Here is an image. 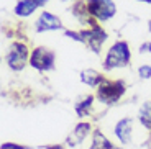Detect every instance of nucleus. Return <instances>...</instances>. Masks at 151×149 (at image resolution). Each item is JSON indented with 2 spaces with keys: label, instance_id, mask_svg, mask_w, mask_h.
I'll list each match as a JSON object with an SVG mask.
<instances>
[{
  "label": "nucleus",
  "instance_id": "7",
  "mask_svg": "<svg viewBox=\"0 0 151 149\" xmlns=\"http://www.w3.org/2000/svg\"><path fill=\"white\" fill-rule=\"evenodd\" d=\"M61 28H63L61 20L49 11H43L36 21V31H53V30H61Z\"/></svg>",
  "mask_w": 151,
  "mask_h": 149
},
{
  "label": "nucleus",
  "instance_id": "12",
  "mask_svg": "<svg viewBox=\"0 0 151 149\" xmlns=\"http://www.w3.org/2000/svg\"><path fill=\"white\" fill-rule=\"evenodd\" d=\"M140 121L143 123V126L151 130V102H146L140 108Z\"/></svg>",
  "mask_w": 151,
  "mask_h": 149
},
{
  "label": "nucleus",
  "instance_id": "11",
  "mask_svg": "<svg viewBox=\"0 0 151 149\" xmlns=\"http://www.w3.org/2000/svg\"><path fill=\"white\" fill-rule=\"evenodd\" d=\"M89 149H118V148H115L100 131H95L94 139H92V144H91Z\"/></svg>",
  "mask_w": 151,
  "mask_h": 149
},
{
  "label": "nucleus",
  "instance_id": "1",
  "mask_svg": "<svg viewBox=\"0 0 151 149\" xmlns=\"http://www.w3.org/2000/svg\"><path fill=\"white\" fill-rule=\"evenodd\" d=\"M128 61H130L128 44L125 41H117L115 44L110 46L109 52H107V57L104 61V69L110 71V69H115V67H123L128 64Z\"/></svg>",
  "mask_w": 151,
  "mask_h": 149
},
{
  "label": "nucleus",
  "instance_id": "5",
  "mask_svg": "<svg viewBox=\"0 0 151 149\" xmlns=\"http://www.w3.org/2000/svg\"><path fill=\"white\" fill-rule=\"evenodd\" d=\"M5 59H7V64L10 69L22 71L28 59V48L25 44H22V43H15V44H12V48Z\"/></svg>",
  "mask_w": 151,
  "mask_h": 149
},
{
  "label": "nucleus",
  "instance_id": "4",
  "mask_svg": "<svg viewBox=\"0 0 151 149\" xmlns=\"http://www.w3.org/2000/svg\"><path fill=\"white\" fill-rule=\"evenodd\" d=\"M30 64H31V67H35L38 71H51L54 67V52L43 48V46L36 48L31 52Z\"/></svg>",
  "mask_w": 151,
  "mask_h": 149
},
{
  "label": "nucleus",
  "instance_id": "9",
  "mask_svg": "<svg viewBox=\"0 0 151 149\" xmlns=\"http://www.w3.org/2000/svg\"><path fill=\"white\" fill-rule=\"evenodd\" d=\"M81 82H84L89 87H97L104 82V77L94 69H86L81 72Z\"/></svg>",
  "mask_w": 151,
  "mask_h": 149
},
{
  "label": "nucleus",
  "instance_id": "2",
  "mask_svg": "<svg viewBox=\"0 0 151 149\" xmlns=\"http://www.w3.org/2000/svg\"><path fill=\"white\" fill-rule=\"evenodd\" d=\"M123 92H125V84L122 80L110 82V80L104 79V82L99 85L97 98L100 102H104V103H113V102H117L123 95Z\"/></svg>",
  "mask_w": 151,
  "mask_h": 149
},
{
  "label": "nucleus",
  "instance_id": "3",
  "mask_svg": "<svg viewBox=\"0 0 151 149\" xmlns=\"http://www.w3.org/2000/svg\"><path fill=\"white\" fill-rule=\"evenodd\" d=\"M86 7H87L89 15H92L94 18L100 20V21L112 18L115 15V11H117L115 4L112 0H89Z\"/></svg>",
  "mask_w": 151,
  "mask_h": 149
},
{
  "label": "nucleus",
  "instance_id": "6",
  "mask_svg": "<svg viewBox=\"0 0 151 149\" xmlns=\"http://www.w3.org/2000/svg\"><path fill=\"white\" fill-rule=\"evenodd\" d=\"M81 38H82V43L87 44L89 48L92 49L94 52H99L102 43L105 41L107 33H104L100 28H92V30H86V31H81Z\"/></svg>",
  "mask_w": 151,
  "mask_h": 149
},
{
  "label": "nucleus",
  "instance_id": "19",
  "mask_svg": "<svg viewBox=\"0 0 151 149\" xmlns=\"http://www.w3.org/2000/svg\"><path fill=\"white\" fill-rule=\"evenodd\" d=\"M148 28H150V31H151V20H150V23H148Z\"/></svg>",
  "mask_w": 151,
  "mask_h": 149
},
{
  "label": "nucleus",
  "instance_id": "10",
  "mask_svg": "<svg viewBox=\"0 0 151 149\" xmlns=\"http://www.w3.org/2000/svg\"><path fill=\"white\" fill-rule=\"evenodd\" d=\"M40 5L35 0H18V4L15 5V13L18 16H30Z\"/></svg>",
  "mask_w": 151,
  "mask_h": 149
},
{
  "label": "nucleus",
  "instance_id": "14",
  "mask_svg": "<svg viewBox=\"0 0 151 149\" xmlns=\"http://www.w3.org/2000/svg\"><path fill=\"white\" fill-rule=\"evenodd\" d=\"M89 128H91V125H89V123H81V125H77V126H76L74 136L77 138V141H82L87 134H89Z\"/></svg>",
  "mask_w": 151,
  "mask_h": 149
},
{
  "label": "nucleus",
  "instance_id": "16",
  "mask_svg": "<svg viewBox=\"0 0 151 149\" xmlns=\"http://www.w3.org/2000/svg\"><path fill=\"white\" fill-rule=\"evenodd\" d=\"M140 51L141 52H150L151 54V43H145V44H141Z\"/></svg>",
  "mask_w": 151,
  "mask_h": 149
},
{
  "label": "nucleus",
  "instance_id": "15",
  "mask_svg": "<svg viewBox=\"0 0 151 149\" xmlns=\"http://www.w3.org/2000/svg\"><path fill=\"white\" fill-rule=\"evenodd\" d=\"M138 75H140L141 79H150L151 77V66H148V64H143V66L138 67Z\"/></svg>",
  "mask_w": 151,
  "mask_h": 149
},
{
  "label": "nucleus",
  "instance_id": "13",
  "mask_svg": "<svg viewBox=\"0 0 151 149\" xmlns=\"http://www.w3.org/2000/svg\"><path fill=\"white\" fill-rule=\"evenodd\" d=\"M92 102H94V97H92V95L86 97V100L79 102V103L76 105V112H77V115L86 116L87 113H89V110H91V107H92Z\"/></svg>",
  "mask_w": 151,
  "mask_h": 149
},
{
  "label": "nucleus",
  "instance_id": "8",
  "mask_svg": "<svg viewBox=\"0 0 151 149\" xmlns=\"http://www.w3.org/2000/svg\"><path fill=\"white\" fill-rule=\"evenodd\" d=\"M132 134H133V120L132 118H123L120 120L115 126V136L120 139V143L127 144L132 141Z\"/></svg>",
  "mask_w": 151,
  "mask_h": 149
},
{
  "label": "nucleus",
  "instance_id": "18",
  "mask_svg": "<svg viewBox=\"0 0 151 149\" xmlns=\"http://www.w3.org/2000/svg\"><path fill=\"white\" fill-rule=\"evenodd\" d=\"M48 149H63V146H49Z\"/></svg>",
  "mask_w": 151,
  "mask_h": 149
},
{
  "label": "nucleus",
  "instance_id": "17",
  "mask_svg": "<svg viewBox=\"0 0 151 149\" xmlns=\"http://www.w3.org/2000/svg\"><path fill=\"white\" fill-rule=\"evenodd\" d=\"M35 2H36V4L40 5V7H43V5H45V4H48L49 0H35Z\"/></svg>",
  "mask_w": 151,
  "mask_h": 149
},
{
  "label": "nucleus",
  "instance_id": "20",
  "mask_svg": "<svg viewBox=\"0 0 151 149\" xmlns=\"http://www.w3.org/2000/svg\"><path fill=\"white\" fill-rule=\"evenodd\" d=\"M141 2H146V4H151V0H141Z\"/></svg>",
  "mask_w": 151,
  "mask_h": 149
}]
</instances>
